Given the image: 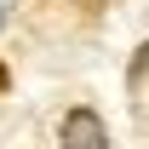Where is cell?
Masks as SVG:
<instances>
[{"label": "cell", "mask_w": 149, "mask_h": 149, "mask_svg": "<svg viewBox=\"0 0 149 149\" xmlns=\"http://www.w3.org/2000/svg\"><path fill=\"white\" fill-rule=\"evenodd\" d=\"M57 143L63 149H109V126H103L97 109L74 103V109L63 115V126H57Z\"/></svg>", "instance_id": "6da1fadb"}, {"label": "cell", "mask_w": 149, "mask_h": 149, "mask_svg": "<svg viewBox=\"0 0 149 149\" xmlns=\"http://www.w3.org/2000/svg\"><path fill=\"white\" fill-rule=\"evenodd\" d=\"M0 17H6V12H0Z\"/></svg>", "instance_id": "277c9868"}, {"label": "cell", "mask_w": 149, "mask_h": 149, "mask_svg": "<svg viewBox=\"0 0 149 149\" xmlns=\"http://www.w3.org/2000/svg\"><path fill=\"white\" fill-rule=\"evenodd\" d=\"M0 92H6V69H0Z\"/></svg>", "instance_id": "3957f363"}, {"label": "cell", "mask_w": 149, "mask_h": 149, "mask_svg": "<svg viewBox=\"0 0 149 149\" xmlns=\"http://www.w3.org/2000/svg\"><path fill=\"white\" fill-rule=\"evenodd\" d=\"M143 74H149V40H143V46H138V57H132V69H126V80H132V86H138Z\"/></svg>", "instance_id": "7a4b0ae2"}]
</instances>
